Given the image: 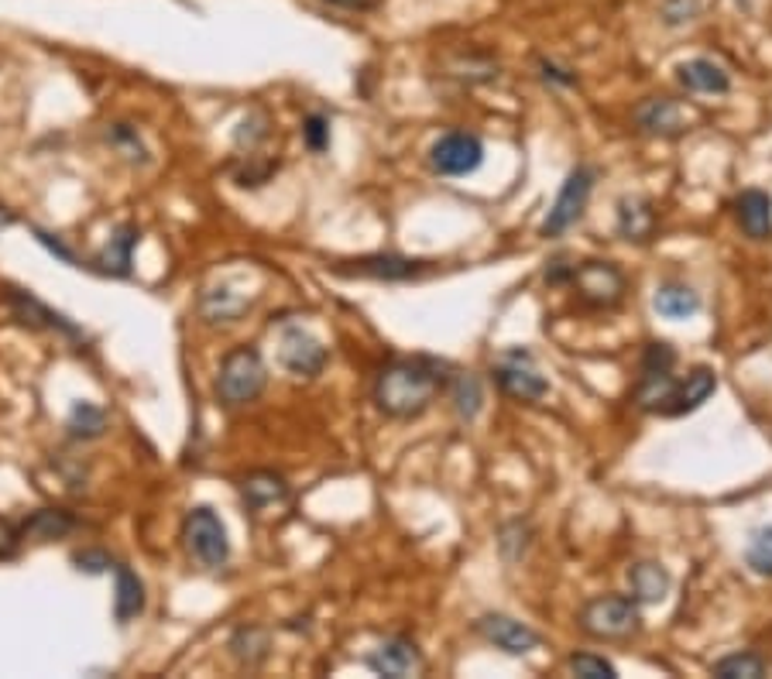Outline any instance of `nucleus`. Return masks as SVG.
I'll return each instance as SVG.
<instances>
[{
  "instance_id": "nucleus-1",
  "label": "nucleus",
  "mask_w": 772,
  "mask_h": 679,
  "mask_svg": "<svg viewBox=\"0 0 772 679\" xmlns=\"http://www.w3.org/2000/svg\"><path fill=\"white\" fill-rule=\"evenodd\" d=\"M447 364L436 357H399L375 378V408L384 419H419L447 388Z\"/></svg>"
},
{
  "instance_id": "nucleus-2",
  "label": "nucleus",
  "mask_w": 772,
  "mask_h": 679,
  "mask_svg": "<svg viewBox=\"0 0 772 679\" xmlns=\"http://www.w3.org/2000/svg\"><path fill=\"white\" fill-rule=\"evenodd\" d=\"M577 629L595 642H629L642 632L638 600L625 594L590 597L577 614Z\"/></svg>"
},
{
  "instance_id": "nucleus-3",
  "label": "nucleus",
  "mask_w": 772,
  "mask_h": 679,
  "mask_svg": "<svg viewBox=\"0 0 772 679\" xmlns=\"http://www.w3.org/2000/svg\"><path fill=\"white\" fill-rule=\"evenodd\" d=\"M268 384V368L257 347H234L217 371V399L223 408H241L262 399V391Z\"/></svg>"
},
{
  "instance_id": "nucleus-4",
  "label": "nucleus",
  "mask_w": 772,
  "mask_h": 679,
  "mask_svg": "<svg viewBox=\"0 0 772 679\" xmlns=\"http://www.w3.org/2000/svg\"><path fill=\"white\" fill-rule=\"evenodd\" d=\"M677 350L656 340L646 350H642V364H638V384H635V405L642 412H666L669 399L677 391Z\"/></svg>"
},
{
  "instance_id": "nucleus-5",
  "label": "nucleus",
  "mask_w": 772,
  "mask_h": 679,
  "mask_svg": "<svg viewBox=\"0 0 772 679\" xmlns=\"http://www.w3.org/2000/svg\"><path fill=\"white\" fill-rule=\"evenodd\" d=\"M183 542L186 553L206 566V569H220L230 560V539H227V526L220 521V515L214 508H193L183 521Z\"/></svg>"
},
{
  "instance_id": "nucleus-6",
  "label": "nucleus",
  "mask_w": 772,
  "mask_h": 679,
  "mask_svg": "<svg viewBox=\"0 0 772 679\" xmlns=\"http://www.w3.org/2000/svg\"><path fill=\"white\" fill-rule=\"evenodd\" d=\"M566 285L590 309H614L625 299V275L611 261H580V265H574Z\"/></svg>"
},
{
  "instance_id": "nucleus-7",
  "label": "nucleus",
  "mask_w": 772,
  "mask_h": 679,
  "mask_svg": "<svg viewBox=\"0 0 772 679\" xmlns=\"http://www.w3.org/2000/svg\"><path fill=\"white\" fill-rule=\"evenodd\" d=\"M495 384L515 402H543L550 395V381L539 375L535 357L522 347H515L498 357L495 364Z\"/></svg>"
},
{
  "instance_id": "nucleus-8",
  "label": "nucleus",
  "mask_w": 772,
  "mask_h": 679,
  "mask_svg": "<svg viewBox=\"0 0 772 679\" xmlns=\"http://www.w3.org/2000/svg\"><path fill=\"white\" fill-rule=\"evenodd\" d=\"M595 179H598V172L590 165H577L571 175H566L556 203L550 206V214L543 220V238H560V233H566L584 217L587 199H590V193H595Z\"/></svg>"
},
{
  "instance_id": "nucleus-9",
  "label": "nucleus",
  "mask_w": 772,
  "mask_h": 679,
  "mask_svg": "<svg viewBox=\"0 0 772 679\" xmlns=\"http://www.w3.org/2000/svg\"><path fill=\"white\" fill-rule=\"evenodd\" d=\"M484 162V141L471 130H450V135L436 138L429 148V165L433 172L460 179V175H471L477 172Z\"/></svg>"
},
{
  "instance_id": "nucleus-10",
  "label": "nucleus",
  "mask_w": 772,
  "mask_h": 679,
  "mask_svg": "<svg viewBox=\"0 0 772 679\" xmlns=\"http://www.w3.org/2000/svg\"><path fill=\"white\" fill-rule=\"evenodd\" d=\"M474 632H477L487 645L502 648L505 656H529V652H535L539 645H543V638H539L535 629H529L526 621L511 618V614H502V611L481 614V618L474 621Z\"/></svg>"
},
{
  "instance_id": "nucleus-11",
  "label": "nucleus",
  "mask_w": 772,
  "mask_h": 679,
  "mask_svg": "<svg viewBox=\"0 0 772 679\" xmlns=\"http://www.w3.org/2000/svg\"><path fill=\"white\" fill-rule=\"evenodd\" d=\"M278 364L296 378H316L330 364V354L313 333H306L302 326H289L278 340Z\"/></svg>"
},
{
  "instance_id": "nucleus-12",
  "label": "nucleus",
  "mask_w": 772,
  "mask_h": 679,
  "mask_svg": "<svg viewBox=\"0 0 772 679\" xmlns=\"http://www.w3.org/2000/svg\"><path fill=\"white\" fill-rule=\"evenodd\" d=\"M635 127L642 130V135H653V138H677L687 130V117L680 111V103L677 100H669V96H649V100H642L635 114H632Z\"/></svg>"
},
{
  "instance_id": "nucleus-13",
  "label": "nucleus",
  "mask_w": 772,
  "mask_h": 679,
  "mask_svg": "<svg viewBox=\"0 0 772 679\" xmlns=\"http://www.w3.org/2000/svg\"><path fill=\"white\" fill-rule=\"evenodd\" d=\"M368 669L378 676H392V679L416 676L423 669V652L412 638H389L368 656Z\"/></svg>"
},
{
  "instance_id": "nucleus-14",
  "label": "nucleus",
  "mask_w": 772,
  "mask_h": 679,
  "mask_svg": "<svg viewBox=\"0 0 772 679\" xmlns=\"http://www.w3.org/2000/svg\"><path fill=\"white\" fill-rule=\"evenodd\" d=\"M354 268H341L344 275H360V278H378V281H408L429 272L426 261L402 257V254H371L350 261Z\"/></svg>"
},
{
  "instance_id": "nucleus-15",
  "label": "nucleus",
  "mask_w": 772,
  "mask_h": 679,
  "mask_svg": "<svg viewBox=\"0 0 772 679\" xmlns=\"http://www.w3.org/2000/svg\"><path fill=\"white\" fill-rule=\"evenodd\" d=\"M677 80L690 93H707V96H725L731 90L728 69L714 59H687L677 66Z\"/></svg>"
},
{
  "instance_id": "nucleus-16",
  "label": "nucleus",
  "mask_w": 772,
  "mask_h": 679,
  "mask_svg": "<svg viewBox=\"0 0 772 679\" xmlns=\"http://www.w3.org/2000/svg\"><path fill=\"white\" fill-rule=\"evenodd\" d=\"M656 233V210L646 196H622L618 199V238L646 244Z\"/></svg>"
},
{
  "instance_id": "nucleus-17",
  "label": "nucleus",
  "mask_w": 772,
  "mask_h": 679,
  "mask_svg": "<svg viewBox=\"0 0 772 679\" xmlns=\"http://www.w3.org/2000/svg\"><path fill=\"white\" fill-rule=\"evenodd\" d=\"M717 391V375L711 368H693L683 381H677L673 399H669L662 415H687V412H698L711 395Z\"/></svg>"
},
{
  "instance_id": "nucleus-18",
  "label": "nucleus",
  "mask_w": 772,
  "mask_h": 679,
  "mask_svg": "<svg viewBox=\"0 0 772 679\" xmlns=\"http://www.w3.org/2000/svg\"><path fill=\"white\" fill-rule=\"evenodd\" d=\"M735 217L738 227L749 233L752 241H765L772 238V196L762 189H745L735 199Z\"/></svg>"
},
{
  "instance_id": "nucleus-19",
  "label": "nucleus",
  "mask_w": 772,
  "mask_h": 679,
  "mask_svg": "<svg viewBox=\"0 0 772 679\" xmlns=\"http://www.w3.org/2000/svg\"><path fill=\"white\" fill-rule=\"evenodd\" d=\"M4 299H8V306H11V312L14 317L24 323V326H38V330H59V333H66V336H76L80 330H76L72 323H66V317H59V312H51L48 306H42L35 296H28V292H18V289H8L4 292Z\"/></svg>"
},
{
  "instance_id": "nucleus-20",
  "label": "nucleus",
  "mask_w": 772,
  "mask_h": 679,
  "mask_svg": "<svg viewBox=\"0 0 772 679\" xmlns=\"http://www.w3.org/2000/svg\"><path fill=\"white\" fill-rule=\"evenodd\" d=\"M629 587L638 605H659V600H666L669 587H673V577H669V569L662 563L642 560L629 569Z\"/></svg>"
},
{
  "instance_id": "nucleus-21",
  "label": "nucleus",
  "mask_w": 772,
  "mask_h": 679,
  "mask_svg": "<svg viewBox=\"0 0 772 679\" xmlns=\"http://www.w3.org/2000/svg\"><path fill=\"white\" fill-rule=\"evenodd\" d=\"M241 498L247 511H265L289 498V484L278 474H272V470H257V474H247L241 481Z\"/></svg>"
},
{
  "instance_id": "nucleus-22",
  "label": "nucleus",
  "mask_w": 772,
  "mask_h": 679,
  "mask_svg": "<svg viewBox=\"0 0 772 679\" xmlns=\"http://www.w3.org/2000/svg\"><path fill=\"white\" fill-rule=\"evenodd\" d=\"M447 395L460 423H474L484 408V381L474 371H457L447 381Z\"/></svg>"
},
{
  "instance_id": "nucleus-23",
  "label": "nucleus",
  "mask_w": 772,
  "mask_h": 679,
  "mask_svg": "<svg viewBox=\"0 0 772 679\" xmlns=\"http://www.w3.org/2000/svg\"><path fill=\"white\" fill-rule=\"evenodd\" d=\"M114 577H117V587H114V614L120 624H127L131 618H138L145 611V584L138 580L135 569H127L124 563H114Z\"/></svg>"
},
{
  "instance_id": "nucleus-24",
  "label": "nucleus",
  "mask_w": 772,
  "mask_h": 679,
  "mask_svg": "<svg viewBox=\"0 0 772 679\" xmlns=\"http://www.w3.org/2000/svg\"><path fill=\"white\" fill-rule=\"evenodd\" d=\"M80 521H76L69 511H59V508H42L35 511L32 518H24V526H21V539H35V542H48V539H62L69 536Z\"/></svg>"
},
{
  "instance_id": "nucleus-25",
  "label": "nucleus",
  "mask_w": 772,
  "mask_h": 679,
  "mask_svg": "<svg viewBox=\"0 0 772 679\" xmlns=\"http://www.w3.org/2000/svg\"><path fill=\"white\" fill-rule=\"evenodd\" d=\"M656 312L666 320H690L701 312V296L690 289V285L669 281L656 292Z\"/></svg>"
},
{
  "instance_id": "nucleus-26",
  "label": "nucleus",
  "mask_w": 772,
  "mask_h": 679,
  "mask_svg": "<svg viewBox=\"0 0 772 679\" xmlns=\"http://www.w3.org/2000/svg\"><path fill=\"white\" fill-rule=\"evenodd\" d=\"M138 238H141L138 227H120L111 238V244L100 251L96 265H103V272H111V275H127L131 272V251H135Z\"/></svg>"
},
{
  "instance_id": "nucleus-27",
  "label": "nucleus",
  "mask_w": 772,
  "mask_h": 679,
  "mask_svg": "<svg viewBox=\"0 0 772 679\" xmlns=\"http://www.w3.org/2000/svg\"><path fill=\"white\" fill-rule=\"evenodd\" d=\"M251 306V299H234L227 289H210V292H203V317L210 320V323H234L241 312Z\"/></svg>"
},
{
  "instance_id": "nucleus-28",
  "label": "nucleus",
  "mask_w": 772,
  "mask_h": 679,
  "mask_svg": "<svg viewBox=\"0 0 772 679\" xmlns=\"http://www.w3.org/2000/svg\"><path fill=\"white\" fill-rule=\"evenodd\" d=\"M765 669H769L765 659L756 656V652H731V656L717 659L711 672L717 679H759V676H765Z\"/></svg>"
},
{
  "instance_id": "nucleus-29",
  "label": "nucleus",
  "mask_w": 772,
  "mask_h": 679,
  "mask_svg": "<svg viewBox=\"0 0 772 679\" xmlns=\"http://www.w3.org/2000/svg\"><path fill=\"white\" fill-rule=\"evenodd\" d=\"M230 652H234V659L241 666H257L268 659V632L262 629H241L234 638H230Z\"/></svg>"
},
{
  "instance_id": "nucleus-30",
  "label": "nucleus",
  "mask_w": 772,
  "mask_h": 679,
  "mask_svg": "<svg viewBox=\"0 0 772 679\" xmlns=\"http://www.w3.org/2000/svg\"><path fill=\"white\" fill-rule=\"evenodd\" d=\"M103 429H107V412L93 402H76L69 412V433L76 439H96Z\"/></svg>"
},
{
  "instance_id": "nucleus-31",
  "label": "nucleus",
  "mask_w": 772,
  "mask_h": 679,
  "mask_svg": "<svg viewBox=\"0 0 772 679\" xmlns=\"http://www.w3.org/2000/svg\"><path fill=\"white\" fill-rule=\"evenodd\" d=\"M566 666H571V672L580 679H614L618 676L614 663H608L604 656H598V652H574V656L566 659Z\"/></svg>"
},
{
  "instance_id": "nucleus-32",
  "label": "nucleus",
  "mask_w": 772,
  "mask_h": 679,
  "mask_svg": "<svg viewBox=\"0 0 772 679\" xmlns=\"http://www.w3.org/2000/svg\"><path fill=\"white\" fill-rule=\"evenodd\" d=\"M745 563H749L762 577H772V529H759L749 539V550H745Z\"/></svg>"
},
{
  "instance_id": "nucleus-33",
  "label": "nucleus",
  "mask_w": 772,
  "mask_h": 679,
  "mask_svg": "<svg viewBox=\"0 0 772 679\" xmlns=\"http://www.w3.org/2000/svg\"><path fill=\"white\" fill-rule=\"evenodd\" d=\"M111 145H114L117 151H124L131 162H141V165L148 162V151H145V145H141V138H138V130H135V127L114 124V127H111Z\"/></svg>"
},
{
  "instance_id": "nucleus-34",
  "label": "nucleus",
  "mask_w": 772,
  "mask_h": 679,
  "mask_svg": "<svg viewBox=\"0 0 772 679\" xmlns=\"http://www.w3.org/2000/svg\"><path fill=\"white\" fill-rule=\"evenodd\" d=\"M302 141H306L309 151L323 154V151L330 148V120H326L323 114H309V117L302 120Z\"/></svg>"
},
{
  "instance_id": "nucleus-35",
  "label": "nucleus",
  "mask_w": 772,
  "mask_h": 679,
  "mask_svg": "<svg viewBox=\"0 0 772 679\" xmlns=\"http://www.w3.org/2000/svg\"><path fill=\"white\" fill-rule=\"evenodd\" d=\"M72 563H76V569H87V573H107V569H114V560L103 550H83V553L72 556Z\"/></svg>"
},
{
  "instance_id": "nucleus-36",
  "label": "nucleus",
  "mask_w": 772,
  "mask_h": 679,
  "mask_svg": "<svg viewBox=\"0 0 772 679\" xmlns=\"http://www.w3.org/2000/svg\"><path fill=\"white\" fill-rule=\"evenodd\" d=\"M539 72H543V80L546 83H556V87H577V72H571V69H560L556 62H550V59H539Z\"/></svg>"
},
{
  "instance_id": "nucleus-37",
  "label": "nucleus",
  "mask_w": 772,
  "mask_h": 679,
  "mask_svg": "<svg viewBox=\"0 0 772 679\" xmlns=\"http://www.w3.org/2000/svg\"><path fill=\"white\" fill-rule=\"evenodd\" d=\"M330 8H344V11H368L375 0H323Z\"/></svg>"
}]
</instances>
